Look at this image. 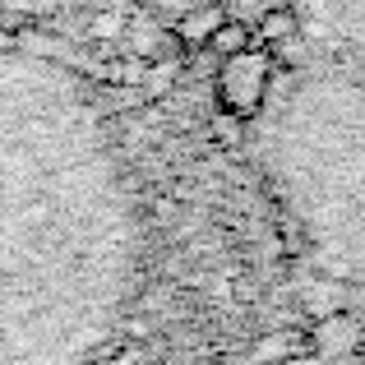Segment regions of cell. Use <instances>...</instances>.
<instances>
[{
	"label": "cell",
	"instance_id": "2",
	"mask_svg": "<svg viewBox=\"0 0 365 365\" xmlns=\"http://www.w3.org/2000/svg\"><path fill=\"white\" fill-rule=\"evenodd\" d=\"M255 158L319 273L365 301V61L292 74L255 120Z\"/></svg>",
	"mask_w": 365,
	"mask_h": 365
},
{
	"label": "cell",
	"instance_id": "3",
	"mask_svg": "<svg viewBox=\"0 0 365 365\" xmlns=\"http://www.w3.org/2000/svg\"><path fill=\"white\" fill-rule=\"evenodd\" d=\"M347 365H365V356H356V361H347Z\"/></svg>",
	"mask_w": 365,
	"mask_h": 365
},
{
	"label": "cell",
	"instance_id": "1",
	"mask_svg": "<svg viewBox=\"0 0 365 365\" xmlns=\"http://www.w3.org/2000/svg\"><path fill=\"white\" fill-rule=\"evenodd\" d=\"M143 277V217L83 74L0 42V365H93Z\"/></svg>",
	"mask_w": 365,
	"mask_h": 365
}]
</instances>
